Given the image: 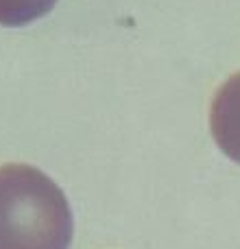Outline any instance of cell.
Here are the masks:
<instances>
[{
	"mask_svg": "<svg viewBox=\"0 0 240 249\" xmlns=\"http://www.w3.org/2000/svg\"><path fill=\"white\" fill-rule=\"evenodd\" d=\"M70 241L64 190L33 166H0V249H68Z\"/></svg>",
	"mask_w": 240,
	"mask_h": 249,
	"instance_id": "1",
	"label": "cell"
},
{
	"mask_svg": "<svg viewBox=\"0 0 240 249\" xmlns=\"http://www.w3.org/2000/svg\"><path fill=\"white\" fill-rule=\"evenodd\" d=\"M57 0H0V24L24 26L44 18Z\"/></svg>",
	"mask_w": 240,
	"mask_h": 249,
	"instance_id": "3",
	"label": "cell"
},
{
	"mask_svg": "<svg viewBox=\"0 0 240 249\" xmlns=\"http://www.w3.org/2000/svg\"><path fill=\"white\" fill-rule=\"evenodd\" d=\"M212 138L229 160L240 164V72L219 88L210 109Z\"/></svg>",
	"mask_w": 240,
	"mask_h": 249,
	"instance_id": "2",
	"label": "cell"
}]
</instances>
